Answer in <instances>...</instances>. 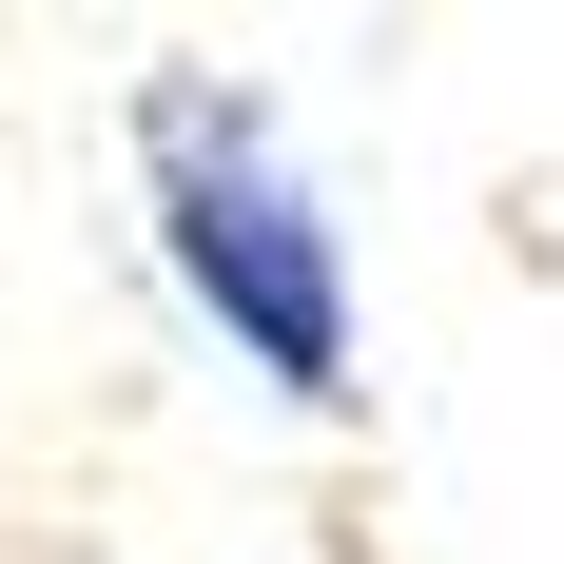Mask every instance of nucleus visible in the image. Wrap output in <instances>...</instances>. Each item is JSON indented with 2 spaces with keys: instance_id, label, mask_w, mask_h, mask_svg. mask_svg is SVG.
I'll use <instances>...</instances> for the list:
<instances>
[{
  "instance_id": "1",
  "label": "nucleus",
  "mask_w": 564,
  "mask_h": 564,
  "mask_svg": "<svg viewBox=\"0 0 564 564\" xmlns=\"http://www.w3.org/2000/svg\"><path fill=\"white\" fill-rule=\"evenodd\" d=\"M137 215H156L175 312H195V332H215L273 409H312V429H332V409L370 390L350 234H332V195H312V156L273 137V98H253V78H195V58H175L156 98H137Z\"/></svg>"
}]
</instances>
